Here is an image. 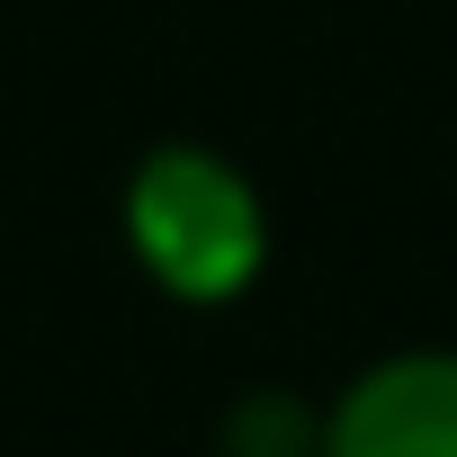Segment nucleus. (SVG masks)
Instances as JSON below:
<instances>
[{
	"label": "nucleus",
	"mask_w": 457,
	"mask_h": 457,
	"mask_svg": "<svg viewBox=\"0 0 457 457\" xmlns=\"http://www.w3.org/2000/svg\"><path fill=\"white\" fill-rule=\"evenodd\" d=\"M117 243L162 305L224 314L261 296L278 261V215L234 153H215L206 135H162L117 179Z\"/></svg>",
	"instance_id": "1"
},
{
	"label": "nucleus",
	"mask_w": 457,
	"mask_h": 457,
	"mask_svg": "<svg viewBox=\"0 0 457 457\" xmlns=\"http://www.w3.org/2000/svg\"><path fill=\"white\" fill-rule=\"evenodd\" d=\"M323 457H457V341H403L323 395Z\"/></svg>",
	"instance_id": "2"
},
{
	"label": "nucleus",
	"mask_w": 457,
	"mask_h": 457,
	"mask_svg": "<svg viewBox=\"0 0 457 457\" xmlns=\"http://www.w3.org/2000/svg\"><path fill=\"white\" fill-rule=\"evenodd\" d=\"M215 457H323V395L243 386L215 412Z\"/></svg>",
	"instance_id": "3"
}]
</instances>
